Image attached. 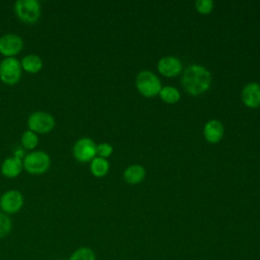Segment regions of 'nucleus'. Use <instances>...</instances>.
Listing matches in <instances>:
<instances>
[{
    "label": "nucleus",
    "mask_w": 260,
    "mask_h": 260,
    "mask_svg": "<svg viewBox=\"0 0 260 260\" xmlns=\"http://www.w3.org/2000/svg\"><path fill=\"white\" fill-rule=\"evenodd\" d=\"M210 84L211 73L204 66L193 64L185 69L182 77V85L189 94H202L209 89Z\"/></svg>",
    "instance_id": "nucleus-1"
},
{
    "label": "nucleus",
    "mask_w": 260,
    "mask_h": 260,
    "mask_svg": "<svg viewBox=\"0 0 260 260\" xmlns=\"http://www.w3.org/2000/svg\"><path fill=\"white\" fill-rule=\"evenodd\" d=\"M23 169L32 175H41L50 168L51 159L49 154L43 150H32L25 154L22 159Z\"/></svg>",
    "instance_id": "nucleus-2"
},
{
    "label": "nucleus",
    "mask_w": 260,
    "mask_h": 260,
    "mask_svg": "<svg viewBox=\"0 0 260 260\" xmlns=\"http://www.w3.org/2000/svg\"><path fill=\"white\" fill-rule=\"evenodd\" d=\"M138 91L146 98H152L159 93L161 83L159 78L149 70H143L138 73L135 80Z\"/></svg>",
    "instance_id": "nucleus-3"
},
{
    "label": "nucleus",
    "mask_w": 260,
    "mask_h": 260,
    "mask_svg": "<svg viewBox=\"0 0 260 260\" xmlns=\"http://www.w3.org/2000/svg\"><path fill=\"white\" fill-rule=\"evenodd\" d=\"M14 11L23 22L35 23L41 16L42 8L38 0H17L14 3Z\"/></svg>",
    "instance_id": "nucleus-4"
},
{
    "label": "nucleus",
    "mask_w": 260,
    "mask_h": 260,
    "mask_svg": "<svg viewBox=\"0 0 260 260\" xmlns=\"http://www.w3.org/2000/svg\"><path fill=\"white\" fill-rule=\"evenodd\" d=\"M22 67L15 57H5L0 61V79L8 85L17 83L21 77Z\"/></svg>",
    "instance_id": "nucleus-5"
},
{
    "label": "nucleus",
    "mask_w": 260,
    "mask_h": 260,
    "mask_svg": "<svg viewBox=\"0 0 260 260\" xmlns=\"http://www.w3.org/2000/svg\"><path fill=\"white\" fill-rule=\"evenodd\" d=\"M27 126L35 133H48L55 126V118L48 112L36 111L28 116Z\"/></svg>",
    "instance_id": "nucleus-6"
},
{
    "label": "nucleus",
    "mask_w": 260,
    "mask_h": 260,
    "mask_svg": "<svg viewBox=\"0 0 260 260\" xmlns=\"http://www.w3.org/2000/svg\"><path fill=\"white\" fill-rule=\"evenodd\" d=\"M72 153L79 162L91 161L96 155V144L88 137L79 138L73 145Z\"/></svg>",
    "instance_id": "nucleus-7"
},
{
    "label": "nucleus",
    "mask_w": 260,
    "mask_h": 260,
    "mask_svg": "<svg viewBox=\"0 0 260 260\" xmlns=\"http://www.w3.org/2000/svg\"><path fill=\"white\" fill-rule=\"evenodd\" d=\"M23 195L18 190H8L0 197V207L6 214L18 212L23 205Z\"/></svg>",
    "instance_id": "nucleus-8"
},
{
    "label": "nucleus",
    "mask_w": 260,
    "mask_h": 260,
    "mask_svg": "<svg viewBox=\"0 0 260 260\" xmlns=\"http://www.w3.org/2000/svg\"><path fill=\"white\" fill-rule=\"evenodd\" d=\"M23 48V40L16 34H5L0 37V53L5 57H14Z\"/></svg>",
    "instance_id": "nucleus-9"
},
{
    "label": "nucleus",
    "mask_w": 260,
    "mask_h": 260,
    "mask_svg": "<svg viewBox=\"0 0 260 260\" xmlns=\"http://www.w3.org/2000/svg\"><path fill=\"white\" fill-rule=\"evenodd\" d=\"M183 69L181 61L174 56H166L158 60L157 70L158 72L167 77L177 76Z\"/></svg>",
    "instance_id": "nucleus-10"
},
{
    "label": "nucleus",
    "mask_w": 260,
    "mask_h": 260,
    "mask_svg": "<svg viewBox=\"0 0 260 260\" xmlns=\"http://www.w3.org/2000/svg\"><path fill=\"white\" fill-rule=\"evenodd\" d=\"M242 101L248 108L256 109L260 107V84L250 82L246 84L241 93Z\"/></svg>",
    "instance_id": "nucleus-11"
},
{
    "label": "nucleus",
    "mask_w": 260,
    "mask_h": 260,
    "mask_svg": "<svg viewBox=\"0 0 260 260\" xmlns=\"http://www.w3.org/2000/svg\"><path fill=\"white\" fill-rule=\"evenodd\" d=\"M224 128L220 121L218 120H209L203 128L204 138L210 143H217L221 140L223 136Z\"/></svg>",
    "instance_id": "nucleus-12"
},
{
    "label": "nucleus",
    "mask_w": 260,
    "mask_h": 260,
    "mask_svg": "<svg viewBox=\"0 0 260 260\" xmlns=\"http://www.w3.org/2000/svg\"><path fill=\"white\" fill-rule=\"evenodd\" d=\"M22 169V159L15 155L5 158L1 165V173L7 178H14L18 176L21 173Z\"/></svg>",
    "instance_id": "nucleus-13"
},
{
    "label": "nucleus",
    "mask_w": 260,
    "mask_h": 260,
    "mask_svg": "<svg viewBox=\"0 0 260 260\" xmlns=\"http://www.w3.org/2000/svg\"><path fill=\"white\" fill-rule=\"evenodd\" d=\"M124 180L129 184H138L145 177V170L140 165H131L129 166L123 174Z\"/></svg>",
    "instance_id": "nucleus-14"
},
{
    "label": "nucleus",
    "mask_w": 260,
    "mask_h": 260,
    "mask_svg": "<svg viewBox=\"0 0 260 260\" xmlns=\"http://www.w3.org/2000/svg\"><path fill=\"white\" fill-rule=\"evenodd\" d=\"M22 69L28 73H37L43 67V60L37 54L25 55L20 61Z\"/></svg>",
    "instance_id": "nucleus-15"
},
{
    "label": "nucleus",
    "mask_w": 260,
    "mask_h": 260,
    "mask_svg": "<svg viewBox=\"0 0 260 260\" xmlns=\"http://www.w3.org/2000/svg\"><path fill=\"white\" fill-rule=\"evenodd\" d=\"M90 172L95 177H104L108 174L110 169V164L107 160V158L95 156L91 161L89 166Z\"/></svg>",
    "instance_id": "nucleus-16"
},
{
    "label": "nucleus",
    "mask_w": 260,
    "mask_h": 260,
    "mask_svg": "<svg viewBox=\"0 0 260 260\" xmlns=\"http://www.w3.org/2000/svg\"><path fill=\"white\" fill-rule=\"evenodd\" d=\"M159 98L167 104H176L180 98V91L174 86H164L159 91Z\"/></svg>",
    "instance_id": "nucleus-17"
},
{
    "label": "nucleus",
    "mask_w": 260,
    "mask_h": 260,
    "mask_svg": "<svg viewBox=\"0 0 260 260\" xmlns=\"http://www.w3.org/2000/svg\"><path fill=\"white\" fill-rule=\"evenodd\" d=\"M68 260H96L94 252L88 247L77 248L68 258Z\"/></svg>",
    "instance_id": "nucleus-18"
},
{
    "label": "nucleus",
    "mask_w": 260,
    "mask_h": 260,
    "mask_svg": "<svg viewBox=\"0 0 260 260\" xmlns=\"http://www.w3.org/2000/svg\"><path fill=\"white\" fill-rule=\"evenodd\" d=\"M21 144L24 148L34 149L39 144V137L37 133L31 130H26L21 135Z\"/></svg>",
    "instance_id": "nucleus-19"
},
{
    "label": "nucleus",
    "mask_w": 260,
    "mask_h": 260,
    "mask_svg": "<svg viewBox=\"0 0 260 260\" xmlns=\"http://www.w3.org/2000/svg\"><path fill=\"white\" fill-rule=\"evenodd\" d=\"M12 230V221L8 214L0 212V239L5 238Z\"/></svg>",
    "instance_id": "nucleus-20"
},
{
    "label": "nucleus",
    "mask_w": 260,
    "mask_h": 260,
    "mask_svg": "<svg viewBox=\"0 0 260 260\" xmlns=\"http://www.w3.org/2000/svg\"><path fill=\"white\" fill-rule=\"evenodd\" d=\"M196 10L201 14H208L213 9V1L211 0H197L195 2Z\"/></svg>",
    "instance_id": "nucleus-21"
},
{
    "label": "nucleus",
    "mask_w": 260,
    "mask_h": 260,
    "mask_svg": "<svg viewBox=\"0 0 260 260\" xmlns=\"http://www.w3.org/2000/svg\"><path fill=\"white\" fill-rule=\"evenodd\" d=\"M113 152V146L108 142H102L100 144H96V154L100 157L107 158L109 157Z\"/></svg>",
    "instance_id": "nucleus-22"
},
{
    "label": "nucleus",
    "mask_w": 260,
    "mask_h": 260,
    "mask_svg": "<svg viewBox=\"0 0 260 260\" xmlns=\"http://www.w3.org/2000/svg\"><path fill=\"white\" fill-rule=\"evenodd\" d=\"M60 260H68V259H60Z\"/></svg>",
    "instance_id": "nucleus-23"
}]
</instances>
